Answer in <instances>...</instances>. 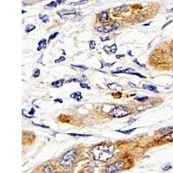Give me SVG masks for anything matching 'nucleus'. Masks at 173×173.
<instances>
[{"label":"nucleus","mask_w":173,"mask_h":173,"mask_svg":"<svg viewBox=\"0 0 173 173\" xmlns=\"http://www.w3.org/2000/svg\"><path fill=\"white\" fill-rule=\"evenodd\" d=\"M115 147L111 143H101L93 146L90 151L93 158L97 161L106 162L113 157Z\"/></svg>","instance_id":"f257e3e1"},{"label":"nucleus","mask_w":173,"mask_h":173,"mask_svg":"<svg viewBox=\"0 0 173 173\" xmlns=\"http://www.w3.org/2000/svg\"><path fill=\"white\" fill-rule=\"evenodd\" d=\"M77 157V151L75 149H72L70 151H67L62 156V158L60 160V164L63 166H69L74 164Z\"/></svg>","instance_id":"f03ea898"},{"label":"nucleus","mask_w":173,"mask_h":173,"mask_svg":"<svg viewBox=\"0 0 173 173\" xmlns=\"http://www.w3.org/2000/svg\"><path fill=\"white\" fill-rule=\"evenodd\" d=\"M132 113V110L124 106H118L111 109L108 114L114 118H122L127 116Z\"/></svg>","instance_id":"7ed1b4c3"},{"label":"nucleus","mask_w":173,"mask_h":173,"mask_svg":"<svg viewBox=\"0 0 173 173\" xmlns=\"http://www.w3.org/2000/svg\"><path fill=\"white\" fill-rule=\"evenodd\" d=\"M57 14L61 18L66 19V20L75 18L79 16L78 11H76L75 10H61L58 11Z\"/></svg>","instance_id":"20e7f679"},{"label":"nucleus","mask_w":173,"mask_h":173,"mask_svg":"<svg viewBox=\"0 0 173 173\" xmlns=\"http://www.w3.org/2000/svg\"><path fill=\"white\" fill-rule=\"evenodd\" d=\"M119 26V23L118 22H114L112 23L109 24H105V25H101V26L98 27L96 29L97 31L99 32H103V33H108V32L114 31V30H117Z\"/></svg>","instance_id":"39448f33"},{"label":"nucleus","mask_w":173,"mask_h":173,"mask_svg":"<svg viewBox=\"0 0 173 173\" xmlns=\"http://www.w3.org/2000/svg\"><path fill=\"white\" fill-rule=\"evenodd\" d=\"M124 167H125V163L122 161H118V162H115L114 164L108 166L106 169V173H114L115 171H120Z\"/></svg>","instance_id":"423d86ee"},{"label":"nucleus","mask_w":173,"mask_h":173,"mask_svg":"<svg viewBox=\"0 0 173 173\" xmlns=\"http://www.w3.org/2000/svg\"><path fill=\"white\" fill-rule=\"evenodd\" d=\"M97 19L99 22L101 23H106L109 20V17H108V12L107 11H102L97 16Z\"/></svg>","instance_id":"0eeeda50"},{"label":"nucleus","mask_w":173,"mask_h":173,"mask_svg":"<svg viewBox=\"0 0 173 173\" xmlns=\"http://www.w3.org/2000/svg\"><path fill=\"white\" fill-rule=\"evenodd\" d=\"M103 49L109 55L115 54V53L117 52V45L114 43V44L111 45V46H104L103 47Z\"/></svg>","instance_id":"6e6552de"},{"label":"nucleus","mask_w":173,"mask_h":173,"mask_svg":"<svg viewBox=\"0 0 173 173\" xmlns=\"http://www.w3.org/2000/svg\"><path fill=\"white\" fill-rule=\"evenodd\" d=\"M142 88H143V89L149 90V91H151L155 93H158V90L157 89L156 86H154V85H143Z\"/></svg>","instance_id":"1a4fd4ad"},{"label":"nucleus","mask_w":173,"mask_h":173,"mask_svg":"<svg viewBox=\"0 0 173 173\" xmlns=\"http://www.w3.org/2000/svg\"><path fill=\"white\" fill-rule=\"evenodd\" d=\"M70 98L74 99L77 101H81L82 100V94L81 92H75V93H73L70 94Z\"/></svg>","instance_id":"9d476101"},{"label":"nucleus","mask_w":173,"mask_h":173,"mask_svg":"<svg viewBox=\"0 0 173 173\" xmlns=\"http://www.w3.org/2000/svg\"><path fill=\"white\" fill-rule=\"evenodd\" d=\"M64 82H65V80H64V79H60V80H57V81H53L52 83H51V85H52L54 88H61V87H62Z\"/></svg>","instance_id":"9b49d317"},{"label":"nucleus","mask_w":173,"mask_h":173,"mask_svg":"<svg viewBox=\"0 0 173 173\" xmlns=\"http://www.w3.org/2000/svg\"><path fill=\"white\" fill-rule=\"evenodd\" d=\"M85 81H87V77H86L85 75H82L80 79L73 78V79H70V80L67 81V83H69V82H81V83H82V82Z\"/></svg>","instance_id":"f8f14e48"},{"label":"nucleus","mask_w":173,"mask_h":173,"mask_svg":"<svg viewBox=\"0 0 173 173\" xmlns=\"http://www.w3.org/2000/svg\"><path fill=\"white\" fill-rule=\"evenodd\" d=\"M47 46V40L46 39H43L38 43V47H37V50L40 51L43 48H45Z\"/></svg>","instance_id":"ddd939ff"},{"label":"nucleus","mask_w":173,"mask_h":173,"mask_svg":"<svg viewBox=\"0 0 173 173\" xmlns=\"http://www.w3.org/2000/svg\"><path fill=\"white\" fill-rule=\"evenodd\" d=\"M162 140H164V141H168V142L173 141V132H170V133L164 135V137H163Z\"/></svg>","instance_id":"4468645a"},{"label":"nucleus","mask_w":173,"mask_h":173,"mask_svg":"<svg viewBox=\"0 0 173 173\" xmlns=\"http://www.w3.org/2000/svg\"><path fill=\"white\" fill-rule=\"evenodd\" d=\"M45 173H56V171L52 165H48L44 168Z\"/></svg>","instance_id":"2eb2a0df"},{"label":"nucleus","mask_w":173,"mask_h":173,"mask_svg":"<svg viewBox=\"0 0 173 173\" xmlns=\"http://www.w3.org/2000/svg\"><path fill=\"white\" fill-rule=\"evenodd\" d=\"M107 87L110 88V89H112V90L118 89V88H120V89H122V87H121L120 85H119V84H117V83H111V84H108Z\"/></svg>","instance_id":"dca6fc26"},{"label":"nucleus","mask_w":173,"mask_h":173,"mask_svg":"<svg viewBox=\"0 0 173 173\" xmlns=\"http://www.w3.org/2000/svg\"><path fill=\"white\" fill-rule=\"evenodd\" d=\"M136 130V128H132V129H129V130H116V132H120V133L122 134H125V135H128V134L132 133V132H134V131Z\"/></svg>","instance_id":"f3484780"},{"label":"nucleus","mask_w":173,"mask_h":173,"mask_svg":"<svg viewBox=\"0 0 173 173\" xmlns=\"http://www.w3.org/2000/svg\"><path fill=\"white\" fill-rule=\"evenodd\" d=\"M35 29V25L34 24H28L26 27H25V32L26 33H30V31H32L33 30Z\"/></svg>","instance_id":"a211bd4d"},{"label":"nucleus","mask_w":173,"mask_h":173,"mask_svg":"<svg viewBox=\"0 0 173 173\" xmlns=\"http://www.w3.org/2000/svg\"><path fill=\"white\" fill-rule=\"evenodd\" d=\"M57 1H53V2H51L50 4H47V5H45V8L46 9H52V8H56V6H57Z\"/></svg>","instance_id":"6ab92c4d"},{"label":"nucleus","mask_w":173,"mask_h":173,"mask_svg":"<svg viewBox=\"0 0 173 173\" xmlns=\"http://www.w3.org/2000/svg\"><path fill=\"white\" fill-rule=\"evenodd\" d=\"M72 68H74V69H81V70H87V69H88V67H86V66H81V65H74V64H72Z\"/></svg>","instance_id":"aec40b11"},{"label":"nucleus","mask_w":173,"mask_h":173,"mask_svg":"<svg viewBox=\"0 0 173 173\" xmlns=\"http://www.w3.org/2000/svg\"><path fill=\"white\" fill-rule=\"evenodd\" d=\"M68 135H70L72 137H89V136H92L90 134H78V133H69Z\"/></svg>","instance_id":"412c9836"},{"label":"nucleus","mask_w":173,"mask_h":173,"mask_svg":"<svg viewBox=\"0 0 173 173\" xmlns=\"http://www.w3.org/2000/svg\"><path fill=\"white\" fill-rule=\"evenodd\" d=\"M149 100V98L147 96H143V97H136L135 101H140V102H144V101H146Z\"/></svg>","instance_id":"4be33fe9"},{"label":"nucleus","mask_w":173,"mask_h":173,"mask_svg":"<svg viewBox=\"0 0 173 173\" xmlns=\"http://www.w3.org/2000/svg\"><path fill=\"white\" fill-rule=\"evenodd\" d=\"M39 17L43 23H47L49 20V17L48 15H39Z\"/></svg>","instance_id":"5701e85b"},{"label":"nucleus","mask_w":173,"mask_h":173,"mask_svg":"<svg viewBox=\"0 0 173 173\" xmlns=\"http://www.w3.org/2000/svg\"><path fill=\"white\" fill-rule=\"evenodd\" d=\"M88 0H85V1H78V2H73V3H70L69 5L73 6V5H80V4H84L86 3H88Z\"/></svg>","instance_id":"b1692460"},{"label":"nucleus","mask_w":173,"mask_h":173,"mask_svg":"<svg viewBox=\"0 0 173 173\" xmlns=\"http://www.w3.org/2000/svg\"><path fill=\"white\" fill-rule=\"evenodd\" d=\"M58 32H55V33H53V34H51L50 35H49V38H48V43H49V42L51 41V40H53V39H55V38L56 37V36H57L58 35Z\"/></svg>","instance_id":"393cba45"},{"label":"nucleus","mask_w":173,"mask_h":173,"mask_svg":"<svg viewBox=\"0 0 173 173\" xmlns=\"http://www.w3.org/2000/svg\"><path fill=\"white\" fill-rule=\"evenodd\" d=\"M39 75H40V69H35V71H34V74H33V77H34V78H37Z\"/></svg>","instance_id":"a878e982"},{"label":"nucleus","mask_w":173,"mask_h":173,"mask_svg":"<svg viewBox=\"0 0 173 173\" xmlns=\"http://www.w3.org/2000/svg\"><path fill=\"white\" fill-rule=\"evenodd\" d=\"M171 129H172V127H167V128H164V129H161V130H158V132H161V133H164V132H169V131L171 130Z\"/></svg>","instance_id":"bb28decb"},{"label":"nucleus","mask_w":173,"mask_h":173,"mask_svg":"<svg viewBox=\"0 0 173 173\" xmlns=\"http://www.w3.org/2000/svg\"><path fill=\"white\" fill-rule=\"evenodd\" d=\"M95 46H96V43H95L93 40H92V41L89 42V47L91 49H93V48H95Z\"/></svg>","instance_id":"cd10ccee"},{"label":"nucleus","mask_w":173,"mask_h":173,"mask_svg":"<svg viewBox=\"0 0 173 173\" xmlns=\"http://www.w3.org/2000/svg\"><path fill=\"white\" fill-rule=\"evenodd\" d=\"M81 88H86V89H90V87L88 85V84H86V83H83V82H82V83H81Z\"/></svg>","instance_id":"c85d7f7f"},{"label":"nucleus","mask_w":173,"mask_h":173,"mask_svg":"<svg viewBox=\"0 0 173 173\" xmlns=\"http://www.w3.org/2000/svg\"><path fill=\"white\" fill-rule=\"evenodd\" d=\"M66 59H65V57H64V56H61V57H59L57 60H56V61H55V62H56V63H59V62H61V61H64Z\"/></svg>","instance_id":"c756f323"},{"label":"nucleus","mask_w":173,"mask_h":173,"mask_svg":"<svg viewBox=\"0 0 173 173\" xmlns=\"http://www.w3.org/2000/svg\"><path fill=\"white\" fill-rule=\"evenodd\" d=\"M35 126H37V127H43L45 129H48L49 128V127H47V126H44V125H39V124H35V123H33Z\"/></svg>","instance_id":"7c9ffc66"},{"label":"nucleus","mask_w":173,"mask_h":173,"mask_svg":"<svg viewBox=\"0 0 173 173\" xmlns=\"http://www.w3.org/2000/svg\"><path fill=\"white\" fill-rule=\"evenodd\" d=\"M171 164H167V165H165V166H164V167H163V170H164V171H168V170L171 169Z\"/></svg>","instance_id":"2f4dec72"},{"label":"nucleus","mask_w":173,"mask_h":173,"mask_svg":"<svg viewBox=\"0 0 173 173\" xmlns=\"http://www.w3.org/2000/svg\"><path fill=\"white\" fill-rule=\"evenodd\" d=\"M134 62H135V63H137V64H138V66H140V67H142V68H145V64H140L139 62H138V61H137V59H135V60H134Z\"/></svg>","instance_id":"473e14b6"},{"label":"nucleus","mask_w":173,"mask_h":173,"mask_svg":"<svg viewBox=\"0 0 173 173\" xmlns=\"http://www.w3.org/2000/svg\"><path fill=\"white\" fill-rule=\"evenodd\" d=\"M172 22H173V21H172V20H171V21H169V22H168V23H166L164 24V26L162 27V30H164V29L165 28V27L167 26V25H169V24H170V23H172Z\"/></svg>","instance_id":"72a5a7b5"},{"label":"nucleus","mask_w":173,"mask_h":173,"mask_svg":"<svg viewBox=\"0 0 173 173\" xmlns=\"http://www.w3.org/2000/svg\"><path fill=\"white\" fill-rule=\"evenodd\" d=\"M55 102L62 103V102H63V101H62V100H61V99H56V100H55Z\"/></svg>","instance_id":"f704fd0d"},{"label":"nucleus","mask_w":173,"mask_h":173,"mask_svg":"<svg viewBox=\"0 0 173 173\" xmlns=\"http://www.w3.org/2000/svg\"><path fill=\"white\" fill-rule=\"evenodd\" d=\"M123 57H125V55H119V56H116V58L117 59H120V58H123Z\"/></svg>","instance_id":"c9c22d12"},{"label":"nucleus","mask_w":173,"mask_h":173,"mask_svg":"<svg viewBox=\"0 0 173 173\" xmlns=\"http://www.w3.org/2000/svg\"><path fill=\"white\" fill-rule=\"evenodd\" d=\"M134 121H136V119H131L130 120H129L128 124H129V125H131V124H132V123H133Z\"/></svg>","instance_id":"e433bc0d"},{"label":"nucleus","mask_w":173,"mask_h":173,"mask_svg":"<svg viewBox=\"0 0 173 173\" xmlns=\"http://www.w3.org/2000/svg\"><path fill=\"white\" fill-rule=\"evenodd\" d=\"M34 112H35V110H34V108H32L31 110H30V112L29 113L30 114H34Z\"/></svg>","instance_id":"4c0bfd02"},{"label":"nucleus","mask_w":173,"mask_h":173,"mask_svg":"<svg viewBox=\"0 0 173 173\" xmlns=\"http://www.w3.org/2000/svg\"><path fill=\"white\" fill-rule=\"evenodd\" d=\"M101 41H106V40H109V38H108V37H106L105 39H104V38H101Z\"/></svg>","instance_id":"58836bf2"},{"label":"nucleus","mask_w":173,"mask_h":173,"mask_svg":"<svg viewBox=\"0 0 173 173\" xmlns=\"http://www.w3.org/2000/svg\"><path fill=\"white\" fill-rule=\"evenodd\" d=\"M129 85H130V86H132V88H138V87H136V86H134V85H133V84H132V83H131V82H130V83H129Z\"/></svg>","instance_id":"ea45409f"},{"label":"nucleus","mask_w":173,"mask_h":173,"mask_svg":"<svg viewBox=\"0 0 173 173\" xmlns=\"http://www.w3.org/2000/svg\"><path fill=\"white\" fill-rule=\"evenodd\" d=\"M167 12H168V13H172V12H173V8H172V9H171V10H169Z\"/></svg>","instance_id":"a19ab883"},{"label":"nucleus","mask_w":173,"mask_h":173,"mask_svg":"<svg viewBox=\"0 0 173 173\" xmlns=\"http://www.w3.org/2000/svg\"><path fill=\"white\" fill-rule=\"evenodd\" d=\"M128 55H129L130 56H132V54L131 53V51H128Z\"/></svg>","instance_id":"79ce46f5"}]
</instances>
